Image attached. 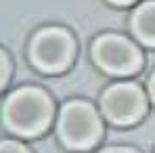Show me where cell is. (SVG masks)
<instances>
[{"label":"cell","mask_w":155,"mask_h":153,"mask_svg":"<svg viewBox=\"0 0 155 153\" xmlns=\"http://www.w3.org/2000/svg\"><path fill=\"white\" fill-rule=\"evenodd\" d=\"M103 153H136L132 149H124V147H115V149H105Z\"/></svg>","instance_id":"obj_9"},{"label":"cell","mask_w":155,"mask_h":153,"mask_svg":"<svg viewBox=\"0 0 155 153\" xmlns=\"http://www.w3.org/2000/svg\"><path fill=\"white\" fill-rule=\"evenodd\" d=\"M0 153H29L23 147V145H19V143H15V141H4L2 143V149Z\"/></svg>","instance_id":"obj_7"},{"label":"cell","mask_w":155,"mask_h":153,"mask_svg":"<svg viewBox=\"0 0 155 153\" xmlns=\"http://www.w3.org/2000/svg\"><path fill=\"white\" fill-rule=\"evenodd\" d=\"M4 122L21 136L40 134L51 122V101L42 90L23 88L4 103Z\"/></svg>","instance_id":"obj_1"},{"label":"cell","mask_w":155,"mask_h":153,"mask_svg":"<svg viewBox=\"0 0 155 153\" xmlns=\"http://www.w3.org/2000/svg\"><path fill=\"white\" fill-rule=\"evenodd\" d=\"M111 2H115V4H128V2H132V0H111Z\"/></svg>","instance_id":"obj_11"},{"label":"cell","mask_w":155,"mask_h":153,"mask_svg":"<svg viewBox=\"0 0 155 153\" xmlns=\"http://www.w3.org/2000/svg\"><path fill=\"white\" fill-rule=\"evenodd\" d=\"M92 55L97 63L111 74H132L140 65V52L120 36H103L94 42Z\"/></svg>","instance_id":"obj_5"},{"label":"cell","mask_w":155,"mask_h":153,"mask_svg":"<svg viewBox=\"0 0 155 153\" xmlns=\"http://www.w3.org/2000/svg\"><path fill=\"white\" fill-rule=\"evenodd\" d=\"M132 27L136 32V36L145 42L155 46V2L143 4L132 19Z\"/></svg>","instance_id":"obj_6"},{"label":"cell","mask_w":155,"mask_h":153,"mask_svg":"<svg viewBox=\"0 0 155 153\" xmlns=\"http://www.w3.org/2000/svg\"><path fill=\"white\" fill-rule=\"evenodd\" d=\"M71 55H74V42L61 29L40 32L31 44V61L42 72L63 69L71 61Z\"/></svg>","instance_id":"obj_3"},{"label":"cell","mask_w":155,"mask_h":153,"mask_svg":"<svg viewBox=\"0 0 155 153\" xmlns=\"http://www.w3.org/2000/svg\"><path fill=\"white\" fill-rule=\"evenodd\" d=\"M149 90H151V99L155 101V74H153V78H151V84H149Z\"/></svg>","instance_id":"obj_10"},{"label":"cell","mask_w":155,"mask_h":153,"mask_svg":"<svg viewBox=\"0 0 155 153\" xmlns=\"http://www.w3.org/2000/svg\"><path fill=\"white\" fill-rule=\"evenodd\" d=\"M6 78H8V59H6V55L2 52V86L6 84Z\"/></svg>","instance_id":"obj_8"},{"label":"cell","mask_w":155,"mask_h":153,"mask_svg":"<svg viewBox=\"0 0 155 153\" xmlns=\"http://www.w3.org/2000/svg\"><path fill=\"white\" fill-rule=\"evenodd\" d=\"M59 132H61V138L67 147L88 149L101 136V120L88 103H69L61 111Z\"/></svg>","instance_id":"obj_2"},{"label":"cell","mask_w":155,"mask_h":153,"mask_svg":"<svg viewBox=\"0 0 155 153\" xmlns=\"http://www.w3.org/2000/svg\"><path fill=\"white\" fill-rule=\"evenodd\" d=\"M103 111L113 124H132L145 111V95L136 84H115L105 92Z\"/></svg>","instance_id":"obj_4"}]
</instances>
